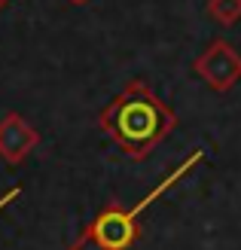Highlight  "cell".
Here are the masks:
<instances>
[{
	"label": "cell",
	"instance_id": "1",
	"mask_svg": "<svg viewBox=\"0 0 241 250\" xmlns=\"http://www.w3.org/2000/svg\"><path fill=\"white\" fill-rule=\"evenodd\" d=\"M174 125L177 113L144 80H131L98 116V128L129 159H147Z\"/></svg>",
	"mask_w": 241,
	"mask_h": 250
},
{
	"label": "cell",
	"instance_id": "2",
	"mask_svg": "<svg viewBox=\"0 0 241 250\" xmlns=\"http://www.w3.org/2000/svg\"><path fill=\"white\" fill-rule=\"evenodd\" d=\"M193 70L196 77H201L214 92H232L238 80H241V55L235 52L232 43L226 40H214L205 52H201L196 61H193Z\"/></svg>",
	"mask_w": 241,
	"mask_h": 250
},
{
	"label": "cell",
	"instance_id": "3",
	"mask_svg": "<svg viewBox=\"0 0 241 250\" xmlns=\"http://www.w3.org/2000/svg\"><path fill=\"white\" fill-rule=\"evenodd\" d=\"M92 232L104 241L110 250H131L134 241L141 238V223H137V210H125L116 202H107L88 223Z\"/></svg>",
	"mask_w": 241,
	"mask_h": 250
},
{
	"label": "cell",
	"instance_id": "4",
	"mask_svg": "<svg viewBox=\"0 0 241 250\" xmlns=\"http://www.w3.org/2000/svg\"><path fill=\"white\" fill-rule=\"evenodd\" d=\"M37 144H40V134L24 116L6 113L0 119V156L6 165H22L34 153Z\"/></svg>",
	"mask_w": 241,
	"mask_h": 250
},
{
	"label": "cell",
	"instance_id": "5",
	"mask_svg": "<svg viewBox=\"0 0 241 250\" xmlns=\"http://www.w3.org/2000/svg\"><path fill=\"white\" fill-rule=\"evenodd\" d=\"M208 16L217 21V24H232L241 19V0H208Z\"/></svg>",
	"mask_w": 241,
	"mask_h": 250
},
{
	"label": "cell",
	"instance_id": "6",
	"mask_svg": "<svg viewBox=\"0 0 241 250\" xmlns=\"http://www.w3.org/2000/svg\"><path fill=\"white\" fill-rule=\"evenodd\" d=\"M67 250H110V247H107L104 241H101L98 235L92 232V226L86 223V226H83V232H80L77 238H73V241L67 244Z\"/></svg>",
	"mask_w": 241,
	"mask_h": 250
},
{
	"label": "cell",
	"instance_id": "7",
	"mask_svg": "<svg viewBox=\"0 0 241 250\" xmlns=\"http://www.w3.org/2000/svg\"><path fill=\"white\" fill-rule=\"evenodd\" d=\"M67 3H73V6H86L88 0H67Z\"/></svg>",
	"mask_w": 241,
	"mask_h": 250
},
{
	"label": "cell",
	"instance_id": "8",
	"mask_svg": "<svg viewBox=\"0 0 241 250\" xmlns=\"http://www.w3.org/2000/svg\"><path fill=\"white\" fill-rule=\"evenodd\" d=\"M3 3H6V0H0V6H3Z\"/></svg>",
	"mask_w": 241,
	"mask_h": 250
}]
</instances>
